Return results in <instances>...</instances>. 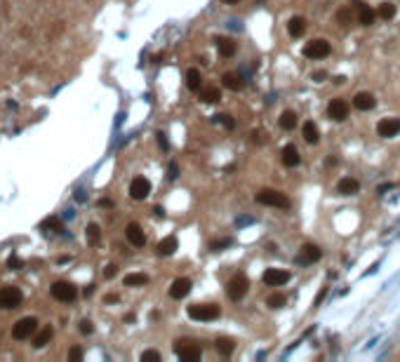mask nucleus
<instances>
[{
	"label": "nucleus",
	"mask_w": 400,
	"mask_h": 362,
	"mask_svg": "<svg viewBox=\"0 0 400 362\" xmlns=\"http://www.w3.org/2000/svg\"><path fill=\"white\" fill-rule=\"evenodd\" d=\"M254 200L259 205H266V207H276V210H290V200L285 198V193L276 191V188H261Z\"/></svg>",
	"instance_id": "1"
},
{
	"label": "nucleus",
	"mask_w": 400,
	"mask_h": 362,
	"mask_svg": "<svg viewBox=\"0 0 400 362\" xmlns=\"http://www.w3.org/2000/svg\"><path fill=\"white\" fill-rule=\"evenodd\" d=\"M188 318L198 320V322H210V320H216L221 315V308L216 303H195V306H188Z\"/></svg>",
	"instance_id": "2"
},
{
	"label": "nucleus",
	"mask_w": 400,
	"mask_h": 362,
	"mask_svg": "<svg viewBox=\"0 0 400 362\" xmlns=\"http://www.w3.org/2000/svg\"><path fill=\"white\" fill-rule=\"evenodd\" d=\"M247 289H249L247 275H243V273H236V275L228 280L226 294H228V299H233V301H243V299H245V294H247Z\"/></svg>",
	"instance_id": "3"
},
{
	"label": "nucleus",
	"mask_w": 400,
	"mask_h": 362,
	"mask_svg": "<svg viewBox=\"0 0 400 362\" xmlns=\"http://www.w3.org/2000/svg\"><path fill=\"white\" fill-rule=\"evenodd\" d=\"M174 353L179 355V360L184 362H198L200 360V346L195 343V341H188V339H179L177 341V346H174Z\"/></svg>",
	"instance_id": "4"
},
{
	"label": "nucleus",
	"mask_w": 400,
	"mask_h": 362,
	"mask_svg": "<svg viewBox=\"0 0 400 362\" xmlns=\"http://www.w3.org/2000/svg\"><path fill=\"white\" fill-rule=\"evenodd\" d=\"M330 52H332V45L323 38H313L311 43L304 45V57H308V59H325Z\"/></svg>",
	"instance_id": "5"
},
{
	"label": "nucleus",
	"mask_w": 400,
	"mask_h": 362,
	"mask_svg": "<svg viewBox=\"0 0 400 362\" xmlns=\"http://www.w3.org/2000/svg\"><path fill=\"white\" fill-rule=\"evenodd\" d=\"M35 330H38V320L35 318H22L17 325H14L12 336H14V339H31V334H35Z\"/></svg>",
	"instance_id": "6"
},
{
	"label": "nucleus",
	"mask_w": 400,
	"mask_h": 362,
	"mask_svg": "<svg viewBox=\"0 0 400 362\" xmlns=\"http://www.w3.org/2000/svg\"><path fill=\"white\" fill-rule=\"evenodd\" d=\"M22 289L17 287H5L0 289V308H17L19 303H22Z\"/></svg>",
	"instance_id": "7"
},
{
	"label": "nucleus",
	"mask_w": 400,
	"mask_h": 362,
	"mask_svg": "<svg viewBox=\"0 0 400 362\" xmlns=\"http://www.w3.org/2000/svg\"><path fill=\"white\" fill-rule=\"evenodd\" d=\"M377 134L384 139H393L400 134V118H384L377 125Z\"/></svg>",
	"instance_id": "8"
},
{
	"label": "nucleus",
	"mask_w": 400,
	"mask_h": 362,
	"mask_svg": "<svg viewBox=\"0 0 400 362\" xmlns=\"http://www.w3.org/2000/svg\"><path fill=\"white\" fill-rule=\"evenodd\" d=\"M149 193H151V181L146 179V177H134L132 179V183H130L132 200H144Z\"/></svg>",
	"instance_id": "9"
},
{
	"label": "nucleus",
	"mask_w": 400,
	"mask_h": 362,
	"mask_svg": "<svg viewBox=\"0 0 400 362\" xmlns=\"http://www.w3.org/2000/svg\"><path fill=\"white\" fill-rule=\"evenodd\" d=\"M327 118H332L335 122H341L348 118V104L344 99H332L327 104Z\"/></svg>",
	"instance_id": "10"
},
{
	"label": "nucleus",
	"mask_w": 400,
	"mask_h": 362,
	"mask_svg": "<svg viewBox=\"0 0 400 362\" xmlns=\"http://www.w3.org/2000/svg\"><path fill=\"white\" fill-rule=\"evenodd\" d=\"M353 5H356L358 24H363V26H372V24H374V19H377V12L372 10L365 0H356Z\"/></svg>",
	"instance_id": "11"
},
{
	"label": "nucleus",
	"mask_w": 400,
	"mask_h": 362,
	"mask_svg": "<svg viewBox=\"0 0 400 362\" xmlns=\"http://www.w3.org/2000/svg\"><path fill=\"white\" fill-rule=\"evenodd\" d=\"M76 287L71 285V282H54V287H52V297L57 299V301H64V303H68V301H73L76 299Z\"/></svg>",
	"instance_id": "12"
},
{
	"label": "nucleus",
	"mask_w": 400,
	"mask_h": 362,
	"mask_svg": "<svg viewBox=\"0 0 400 362\" xmlns=\"http://www.w3.org/2000/svg\"><path fill=\"white\" fill-rule=\"evenodd\" d=\"M261 280H264L269 287H280V285H285V282L290 280V273H287V271H280V268H269Z\"/></svg>",
	"instance_id": "13"
},
{
	"label": "nucleus",
	"mask_w": 400,
	"mask_h": 362,
	"mask_svg": "<svg viewBox=\"0 0 400 362\" xmlns=\"http://www.w3.org/2000/svg\"><path fill=\"white\" fill-rule=\"evenodd\" d=\"M193 287V282L188 280V277H177L172 282V287H170V297L172 299H184L188 292Z\"/></svg>",
	"instance_id": "14"
},
{
	"label": "nucleus",
	"mask_w": 400,
	"mask_h": 362,
	"mask_svg": "<svg viewBox=\"0 0 400 362\" xmlns=\"http://www.w3.org/2000/svg\"><path fill=\"white\" fill-rule=\"evenodd\" d=\"M320 256H323V249H320V247L306 242V245L302 247V254H299V259H297V261H304V264H315V261H320Z\"/></svg>",
	"instance_id": "15"
},
{
	"label": "nucleus",
	"mask_w": 400,
	"mask_h": 362,
	"mask_svg": "<svg viewBox=\"0 0 400 362\" xmlns=\"http://www.w3.org/2000/svg\"><path fill=\"white\" fill-rule=\"evenodd\" d=\"M125 235H127L130 245H134V247H144V245H146V235H144V231H141L139 224H127Z\"/></svg>",
	"instance_id": "16"
},
{
	"label": "nucleus",
	"mask_w": 400,
	"mask_h": 362,
	"mask_svg": "<svg viewBox=\"0 0 400 362\" xmlns=\"http://www.w3.org/2000/svg\"><path fill=\"white\" fill-rule=\"evenodd\" d=\"M280 160H282V165L285 167H297L299 162H302V155H299V151H297V146H285L280 153Z\"/></svg>",
	"instance_id": "17"
},
{
	"label": "nucleus",
	"mask_w": 400,
	"mask_h": 362,
	"mask_svg": "<svg viewBox=\"0 0 400 362\" xmlns=\"http://www.w3.org/2000/svg\"><path fill=\"white\" fill-rule=\"evenodd\" d=\"M353 106H356L358 111H372V108L377 106V99L369 94V92H358V94L353 96Z\"/></svg>",
	"instance_id": "18"
},
{
	"label": "nucleus",
	"mask_w": 400,
	"mask_h": 362,
	"mask_svg": "<svg viewBox=\"0 0 400 362\" xmlns=\"http://www.w3.org/2000/svg\"><path fill=\"white\" fill-rule=\"evenodd\" d=\"M216 50H219V54H221L224 59H228V57H233V54H236L238 45H236V40H233V38H224V35H219V38H216Z\"/></svg>",
	"instance_id": "19"
},
{
	"label": "nucleus",
	"mask_w": 400,
	"mask_h": 362,
	"mask_svg": "<svg viewBox=\"0 0 400 362\" xmlns=\"http://www.w3.org/2000/svg\"><path fill=\"white\" fill-rule=\"evenodd\" d=\"M337 191L341 193V195H356L360 191V181L353 179V177H344V179L337 183Z\"/></svg>",
	"instance_id": "20"
},
{
	"label": "nucleus",
	"mask_w": 400,
	"mask_h": 362,
	"mask_svg": "<svg viewBox=\"0 0 400 362\" xmlns=\"http://www.w3.org/2000/svg\"><path fill=\"white\" fill-rule=\"evenodd\" d=\"M287 33L292 35V38H302L304 33H306V19L304 17H292L290 22H287Z\"/></svg>",
	"instance_id": "21"
},
{
	"label": "nucleus",
	"mask_w": 400,
	"mask_h": 362,
	"mask_svg": "<svg viewBox=\"0 0 400 362\" xmlns=\"http://www.w3.org/2000/svg\"><path fill=\"white\" fill-rule=\"evenodd\" d=\"M221 83H224V87H228L231 92H240V90L245 87L243 78H240L238 73H233V71H228V73L221 75Z\"/></svg>",
	"instance_id": "22"
},
{
	"label": "nucleus",
	"mask_w": 400,
	"mask_h": 362,
	"mask_svg": "<svg viewBox=\"0 0 400 362\" xmlns=\"http://www.w3.org/2000/svg\"><path fill=\"white\" fill-rule=\"evenodd\" d=\"M215 348H216V353H219L221 358H228V355H233V351H236V343H233V339L219 336L216 343H215Z\"/></svg>",
	"instance_id": "23"
},
{
	"label": "nucleus",
	"mask_w": 400,
	"mask_h": 362,
	"mask_svg": "<svg viewBox=\"0 0 400 362\" xmlns=\"http://www.w3.org/2000/svg\"><path fill=\"white\" fill-rule=\"evenodd\" d=\"M177 247H179V240L174 238V235H167L165 240H160V245H158V252L162 256H172L177 252Z\"/></svg>",
	"instance_id": "24"
},
{
	"label": "nucleus",
	"mask_w": 400,
	"mask_h": 362,
	"mask_svg": "<svg viewBox=\"0 0 400 362\" xmlns=\"http://www.w3.org/2000/svg\"><path fill=\"white\" fill-rule=\"evenodd\" d=\"M200 85H203L200 71H198V68H188V71H186V87H188L191 92H198Z\"/></svg>",
	"instance_id": "25"
},
{
	"label": "nucleus",
	"mask_w": 400,
	"mask_h": 362,
	"mask_svg": "<svg viewBox=\"0 0 400 362\" xmlns=\"http://www.w3.org/2000/svg\"><path fill=\"white\" fill-rule=\"evenodd\" d=\"M302 134L304 139L308 141V144H318V139H320V132H318V125L315 122H304V127H302Z\"/></svg>",
	"instance_id": "26"
},
{
	"label": "nucleus",
	"mask_w": 400,
	"mask_h": 362,
	"mask_svg": "<svg viewBox=\"0 0 400 362\" xmlns=\"http://www.w3.org/2000/svg\"><path fill=\"white\" fill-rule=\"evenodd\" d=\"M200 101H203V104H219V101H221V92H219L216 87H205V90L200 92Z\"/></svg>",
	"instance_id": "27"
},
{
	"label": "nucleus",
	"mask_w": 400,
	"mask_h": 362,
	"mask_svg": "<svg viewBox=\"0 0 400 362\" xmlns=\"http://www.w3.org/2000/svg\"><path fill=\"white\" fill-rule=\"evenodd\" d=\"M278 125H280L282 129H294L297 127V116H294V111H282L280 118H278Z\"/></svg>",
	"instance_id": "28"
},
{
	"label": "nucleus",
	"mask_w": 400,
	"mask_h": 362,
	"mask_svg": "<svg viewBox=\"0 0 400 362\" xmlns=\"http://www.w3.org/2000/svg\"><path fill=\"white\" fill-rule=\"evenodd\" d=\"M144 285H149V275H144V273L125 275V287H144Z\"/></svg>",
	"instance_id": "29"
},
{
	"label": "nucleus",
	"mask_w": 400,
	"mask_h": 362,
	"mask_svg": "<svg viewBox=\"0 0 400 362\" xmlns=\"http://www.w3.org/2000/svg\"><path fill=\"white\" fill-rule=\"evenodd\" d=\"M337 19H339V24H344V26H351V24L358 22V14H353L351 7H344V10L337 12Z\"/></svg>",
	"instance_id": "30"
},
{
	"label": "nucleus",
	"mask_w": 400,
	"mask_h": 362,
	"mask_svg": "<svg viewBox=\"0 0 400 362\" xmlns=\"http://www.w3.org/2000/svg\"><path fill=\"white\" fill-rule=\"evenodd\" d=\"M377 17H379V19H386V22H391V19L396 17V5H393V2H384V5H379Z\"/></svg>",
	"instance_id": "31"
},
{
	"label": "nucleus",
	"mask_w": 400,
	"mask_h": 362,
	"mask_svg": "<svg viewBox=\"0 0 400 362\" xmlns=\"http://www.w3.org/2000/svg\"><path fill=\"white\" fill-rule=\"evenodd\" d=\"M285 303H287V297L280 294V292H276V294H271V297L266 299V306H271V308H282Z\"/></svg>",
	"instance_id": "32"
},
{
	"label": "nucleus",
	"mask_w": 400,
	"mask_h": 362,
	"mask_svg": "<svg viewBox=\"0 0 400 362\" xmlns=\"http://www.w3.org/2000/svg\"><path fill=\"white\" fill-rule=\"evenodd\" d=\"M99 238H101V233H99V226H97V224H90V226H87V240H90L92 245H97Z\"/></svg>",
	"instance_id": "33"
},
{
	"label": "nucleus",
	"mask_w": 400,
	"mask_h": 362,
	"mask_svg": "<svg viewBox=\"0 0 400 362\" xmlns=\"http://www.w3.org/2000/svg\"><path fill=\"white\" fill-rule=\"evenodd\" d=\"M50 339H52V330L47 327V330H43V332H40V336L35 339V348H43V346H45V343H47Z\"/></svg>",
	"instance_id": "34"
},
{
	"label": "nucleus",
	"mask_w": 400,
	"mask_h": 362,
	"mask_svg": "<svg viewBox=\"0 0 400 362\" xmlns=\"http://www.w3.org/2000/svg\"><path fill=\"white\" fill-rule=\"evenodd\" d=\"M215 120H216V122H221V125H224L226 129H233V127H236V120H233L231 116H224V113H221V116H216Z\"/></svg>",
	"instance_id": "35"
},
{
	"label": "nucleus",
	"mask_w": 400,
	"mask_h": 362,
	"mask_svg": "<svg viewBox=\"0 0 400 362\" xmlns=\"http://www.w3.org/2000/svg\"><path fill=\"white\" fill-rule=\"evenodd\" d=\"M231 245V238H224V240H215V242H210V249L212 252H221L224 247Z\"/></svg>",
	"instance_id": "36"
},
{
	"label": "nucleus",
	"mask_w": 400,
	"mask_h": 362,
	"mask_svg": "<svg viewBox=\"0 0 400 362\" xmlns=\"http://www.w3.org/2000/svg\"><path fill=\"white\" fill-rule=\"evenodd\" d=\"M141 360H153V362H158V360H160V353H158V351H144V353H141Z\"/></svg>",
	"instance_id": "37"
},
{
	"label": "nucleus",
	"mask_w": 400,
	"mask_h": 362,
	"mask_svg": "<svg viewBox=\"0 0 400 362\" xmlns=\"http://www.w3.org/2000/svg\"><path fill=\"white\" fill-rule=\"evenodd\" d=\"M327 297V287H323L320 292H318V297H315V301H313V308H318L320 303H323V299Z\"/></svg>",
	"instance_id": "38"
},
{
	"label": "nucleus",
	"mask_w": 400,
	"mask_h": 362,
	"mask_svg": "<svg viewBox=\"0 0 400 362\" xmlns=\"http://www.w3.org/2000/svg\"><path fill=\"white\" fill-rule=\"evenodd\" d=\"M92 330H94V327H92L90 320H83V322H80V332H83V334H92Z\"/></svg>",
	"instance_id": "39"
},
{
	"label": "nucleus",
	"mask_w": 400,
	"mask_h": 362,
	"mask_svg": "<svg viewBox=\"0 0 400 362\" xmlns=\"http://www.w3.org/2000/svg\"><path fill=\"white\" fill-rule=\"evenodd\" d=\"M177 177H179V167H177V165H170V167H167V179H177Z\"/></svg>",
	"instance_id": "40"
},
{
	"label": "nucleus",
	"mask_w": 400,
	"mask_h": 362,
	"mask_svg": "<svg viewBox=\"0 0 400 362\" xmlns=\"http://www.w3.org/2000/svg\"><path fill=\"white\" fill-rule=\"evenodd\" d=\"M158 144H160V149H162V151L170 149V144H167V137H165L162 132H158Z\"/></svg>",
	"instance_id": "41"
},
{
	"label": "nucleus",
	"mask_w": 400,
	"mask_h": 362,
	"mask_svg": "<svg viewBox=\"0 0 400 362\" xmlns=\"http://www.w3.org/2000/svg\"><path fill=\"white\" fill-rule=\"evenodd\" d=\"M68 358H71V360H80V358H83V351H80V348H73V351L68 353Z\"/></svg>",
	"instance_id": "42"
},
{
	"label": "nucleus",
	"mask_w": 400,
	"mask_h": 362,
	"mask_svg": "<svg viewBox=\"0 0 400 362\" xmlns=\"http://www.w3.org/2000/svg\"><path fill=\"white\" fill-rule=\"evenodd\" d=\"M325 78H327V75H325V71H318V73H313V80H315V83H323Z\"/></svg>",
	"instance_id": "43"
},
{
	"label": "nucleus",
	"mask_w": 400,
	"mask_h": 362,
	"mask_svg": "<svg viewBox=\"0 0 400 362\" xmlns=\"http://www.w3.org/2000/svg\"><path fill=\"white\" fill-rule=\"evenodd\" d=\"M116 271H118L116 266H108L106 271H104V275H106V277H113V275H116Z\"/></svg>",
	"instance_id": "44"
},
{
	"label": "nucleus",
	"mask_w": 400,
	"mask_h": 362,
	"mask_svg": "<svg viewBox=\"0 0 400 362\" xmlns=\"http://www.w3.org/2000/svg\"><path fill=\"white\" fill-rule=\"evenodd\" d=\"M226 5H236V2H240V0H224Z\"/></svg>",
	"instance_id": "45"
}]
</instances>
